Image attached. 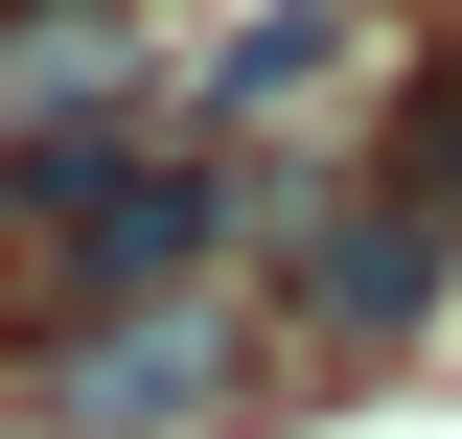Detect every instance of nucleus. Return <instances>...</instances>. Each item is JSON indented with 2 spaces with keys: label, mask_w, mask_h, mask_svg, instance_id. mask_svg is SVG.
Returning a JSON list of instances; mask_svg holds the SVG:
<instances>
[{
  "label": "nucleus",
  "mask_w": 462,
  "mask_h": 439,
  "mask_svg": "<svg viewBox=\"0 0 462 439\" xmlns=\"http://www.w3.org/2000/svg\"><path fill=\"white\" fill-rule=\"evenodd\" d=\"M324 70H346V0H278V23H254V47L208 70V93H231V116H278V93H324Z\"/></svg>",
  "instance_id": "obj_5"
},
{
  "label": "nucleus",
  "mask_w": 462,
  "mask_h": 439,
  "mask_svg": "<svg viewBox=\"0 0 462 439\" xmlns=\"http://www.w3.org/2000/svg\"><path fill=\"white\" fill-rule=\"evenodd\" d=\"M439 255H462V231L416 209V185H370V209H324V231H300V324H346V347H393L416 301H439Z\"/></svg>",
  "instance_id": "obj_3"
},
{
  "label": "nucleus",
  "mask_w": 462,
  "mask_h": 439,
  "mask_svg": "<svg viewBox=\"0 0 462 439\" xmlns=\"http://www.w3.org/2000/svg\"><path fill=\"white\" fill-rule=\"evenodd\" d=\"M69 439H208L231 393H254V324H231L208 277H139V301H93V324H69Z\"/></svg>",
  "instance_id": "obj_2"
},
{
  "label": "nucleus",
  "mask_w": 462,
  "mask_h": 439,
  "mask_svg": "<svg viewBox=\"0 0 462 439\" xmlns=\"http://www.w3.org/2000/svg\"><path fill=\"white\" fill-rule=\"evenodd\" d=\"M0 231H47L93 301H139V277L208 255V163L139 139V116H69V139H0Z\"/></svg>",
  "instance_id": "obj_1"
},
{
  "label": "nucleus",
  "mask_w": 462,
  "mask_h": 439,
  "mask_svg": "<svg viewBox=\"0 0 462 439\" xmlns=\"http://www.w3.org/2000/svg\"><path fill=\"white\" fill-rule=\"evenodd\" d=\"M393 185H416V209L462 231V70H439V93H416V163H393Z\"/></svg>",
  "instance_id": "obj_6"
},
{
  "label": "nucleus",
  "mask_w": 462,
  "mask_h": 439,
  "mask_svg": "<svg viewBox=\"0 0 462 439\" xmlns=\"http://www.w3.org/2000/svg\"><path fill=\"white\" fill-rule=\"evenodd\" d=\"M93 93H139V0H23V23H0V116L69 139Z\"/></svg>",
  "instance_id": "obj_4"
}]
</instances>
